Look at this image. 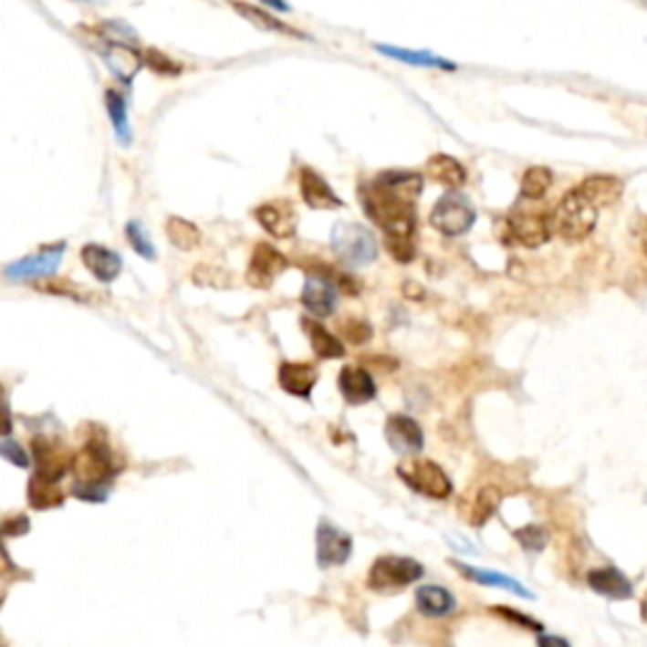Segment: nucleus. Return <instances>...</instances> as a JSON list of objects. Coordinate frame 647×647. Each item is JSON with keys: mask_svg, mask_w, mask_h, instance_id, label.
I'll use <instances>...</instances> for the list:
<instances>
[{"mask_svg": "<svg viewBox=\"0 0 647 647\" xmlns=\"http://www.w3.org/2000/svg\"><path fill=\"white\" fill-rule=\"evenodd\" d=\"M423 180L415 172H384L362 187L364 213L384 231V238H415V198Z\"/></svg>", "mask_w": 647, "mask_h": 647, "instance_id": "obj_1", "label": "nucleus"}, {"mask_svg": "<svg viewBox=\"0 0 647 647\" xmlns=\"http://www.w3.org/2000/svg\"><path fill=\"white\" fill-rule=\"evenodd\" d=\"M594 225H597V205L581 193L579 187L567 193L551 213V231L567 243H579L590 238Z\"/></svg>", "mask_w": 647, "mask_h": 647, "instance_id": "obj_2", "label": "nucleus"}, {"mask_svg": "<svg viewBox=\"0 0 647 647\" xmlns=\"http://www.w3.org/2000/svg\"><path fill=\"white\" fill-rule=\"evenodd\" d=\"M331 248L347 266H370L377 258V238L360 223H337L331 231Z\"/></svg>", "mask_w": 647, "mask_h": 647, "instance_id": "obj_3", "label": "nucleus"}, {"mask_svg": "<svg viewBox=\"0 0 647 647\" xmlns=\"http://www.w3.org/2000/svg\"><path fill=\"white\" fill-rule=\"evenodd\" d=\"M423 577V564L410 557H380L374 561L367 584L374 592H392L402 590Z\"/></svg>", "mask_w": 647, "mask_h": 647, "instance_id": "obj_4", "label": "nucleus"}, {"mask_svg": "<svg viewBox=\"0 0 647 647\" xmlns=\"http://www.w3.org/2000/svg\"><path fill=\"white\" fill-rule=\"evenodd\" d=\"M475 223V210L468 200L458 193H448L435 203V208L430 213V225L440 231L443 235H463L468 233Z\"/></svg>", "mask_w": 647, "mask_h": 647, "instance_id": "obj_5", "label": "nucleus"}, {"mask_svg": "<svg viewBox=\"0 0 647 647\" xmlns=\"http://www.w3.org/2000/svg\"><path fill=\"white\" fill-rule=\"evenodd\" d=\"M397 475H400L410 488H415L417 494L428 496V498L443 501V498H448V496L453 494V483H450L448 473L433 461L405 463V465L397 468Z\"/></svg>", "mask_w": 647, "mask_h": 647, "instance_id": "obj_6", "label": "nucleus"}, {"mask_svg": "<svg viewBox=\"0 0 647 647\" xmlns=\"http://www.w3.org/2000/svg\"><path fill=\"white\" fill-rule=\"evenodd\" d=\"M71 471H74L77 483H81V485H107L111 481V475L117 473V468H114V458H111L110 448L91 440L78 450V455L71 463Z\"/></svg>", "mask_w": 647, "mask_h": 647, "instance_id": "obj_7", "label": "nucleus"}, {"mask_svg": "<svg viewBox=\"0 0 647 647\" xmlns=\"http://www.w3.org/2000/svg\"><path fill=\"white\" fill-rule=\"evenodd\" d=\"M551 215L541 213H516L506 220V241L524 245V248H538L551 238Z\"/></svg>", "mask_w": 647, "mask_h": 647, "instance_id": "obj_8", "label": "nucleus"}, {"mask_svg": "<svg viewBox=\"0 0 647 647\" xmlns=\"http://www.w3.org/2000/svg\"><path fill=\"white\" fill-rule=\"evenodd\" d=\"M351 537L329 521H321L317 528V561L321 569L341 567L351 557Z\"/></svg>", "mask_w": 647, "mask_h": 647, "instance_id": "obj_9", "label": "nucleus"}, {"mask_svg": "<svg viewBox=\"0 0 647 647\" xmlns=\"http://www.w3.org/2000/svg\"><path fill=\"white\" fill-rule=\"evenodd\" d=\"M286 268H288V258H286L284 253H278L268 243H258L251 256L245 278L256 288H271L276 278L284 274Z\"/></svg>", "mask_w": 647, "mask_h": 647, "instance_id": "obj_10", "label": "nucleus"}, {"mask_svg": "<svg viewBox=\"0 0 647 647\" xmlns=\"http://www.w3.org/2000/svg\"><path fill=\"white\" fill-rule=\"evenodd\" d=\"M64 248H67L64 243H56V245H48V248L34 253V256H26L21 261L8 266L5 276L16 278V281H31V278L51 276L64 258Z\"/></svg>", "mask_w": 647, "mask_h": 647, "instance_id": "obj_11", "label": "nucleus"}, {"mask_svg": "<svg viewBox=\"0 0 647 647\" xmlns=\"http://www.w3.org/2000/svg\"><path fill=\"white\" fill-rule=\"evenodd\" d=\"M31 453H34L36 473H44L48 478H56V481H58L61 475H67V473L71 471L74 458H71V453H68L61 443H54V440L38 435V438L34 440V445H31Z\"/></svg>", "mask_w": 647, "mask_h": 647, "instance_id": "obj_12", "label": "nucleus"}, {"mask_svg": "<svg viewBox=\"0 0 647 647\" xmlns=\"http://www.w3.org/2000/svg\"><path fill=\"white\" fill-rule=\"evenodd\" d=\"M256 220L274 238H291L297 233V213L286 200H271L256 208Z\"/></svg>", "mask_w": 647, "mask_h": 647, "instance_id": "obj_13", "label": "nucleus"}, {"mask_svg": "<svg viewBox=\"0 0 647 647\" xmlns=\"http://www.w3.org/2000/svg\"><path fill=\"white\" fill-rule=\"evenodd\" d=\"M301 304L314 314V317H331L337 308V286L331 284V278L321 274L308 276L304 291H301Z\"/></svg>", "mask_w": 647, "mask_h": 647, "instance_id": "obj_14", "label": "nucleus"}, {"mask_svg": "<svg viewBox=\"0 0 647 647\" xmlns=\"http://www.w3.org/2000/svg\"><path fill=\"white\" fill-rule=\"evenodd\" d=\"M384 438H387V443L392 445L395 453H402V455H410V453L423 450V443H425L420 425H417L412 417L407 415L390 417L387 425H384Z\"/></svg>", "mask_w": 647, "mask_h": 647, "instance_id": "obj_15", "label": "nucleus"}, {"mask_svg": "<svg viewBox=\"0 0 647 647\" xmlns=\"http://www.w3.org/2000/svg\"><path fill=\"white\" fill-rule=\"evenodd\" d=\"M298 187H301V198L308 208L317 210H331L341 208V198L329 187V183L324 177L314 172L311 167H304L298 172Z\"/></svg>", "mask_w": 647, "mask_h": 647, "instance_id": "obj_16", "label": "nucleus"}, {"mask_svg": "<svg viewBox=\"0 0 647 647\" xmlns=\"http://www.w3.org/2000/svg\"><path fill=\"white\" fill-rule=\"evenodd\" d=\"M81 261L87 266V271L99 284H111L121 271V256L120 253L110 251L104 245H97V243H89L81 248Z\"/></svg>", "mask_w": 647, "mask_h": 647, "instance_id": "obj_17", "label": "nucleus"}, {"mask_svg": "<svg viewBox=\"0 0 647 647\" xmlns=\"http://www.w3.org/2000/svg\"><path fill=\"white\" fill-rule=\"evenodd\" d=\"M339 392L350 405H364L377 395L372 374L362 367H344L339 372Z\"/></svg>", "mask_w": 647, "mask_h": 647, "instance_id": "obj_18", "label": "nucleus"}, {"mask_svg": "<svg viewBox=\"0 0 647 647\" xmlns=\"http://www.w3.org/2000/svg\"><path fill=\"white\" fill-rule=\"evenodd\" d=\"M453 567L461 571L465 579L475 581V584H485V587H498L506 592L516 594V597H524V600H534V594L528 592L521 581H516L508 574H498V571L481 569V567H471V564H463V561H453Z\"/></svg>", "mask_w": 647, "mask_h": 647, "instance_id": "obj_19", "label": "nucleus"}, {"mask_svg": "<svg viewBox=\"0 0 647 647\" xmlns=\"http://www.w3.org/2000/svg\"><path fill=\"white\" fill-rule=\"evenodd\" d=\"M318 374L314 364L307 362H284L278 367V384L284 387L288 395L308 397L314 384H317Z\"/></svg>", "mask_w": 647, "mask_h": 647, "instance_id": "obj_20", "label": "nucleus"}, {"mask_svg": "<svg viewBox=\"0 0 647 647\" xmlns=\"http://www.w3.org/2000/svg\"><path fill=\"white\" fill-rule=\"evenodd\" d=\"M233 8L241 13L245 21H251L258 31H266V34H284V36H297V38H307V34L297 31L294 26H288L281 18H276L274 13L266 11L261 5H253V3H245V0H231Z\"/></svg>", "mask_w": 647, "mask_h": 647, "instance_id": "obj_21", "label": "nucleus"}, {"mask_svg": "<svg viewBox=\"0 0 647 647\" xmlns=\"http://www.w3.org/2000/svg\"><path fill=\"white\" fill-rule=\"evenodd\" d=\"M587 581L594 592L610 597V600H630L632 597V581L627 579L622 571H617L614 567H602V569H592L587 574Z\"/></svg>", "mask_w": 647, "mask_h": 647, "instance_id": "obj_22", "label": "nucleus"}, {"mask_svg": "<svg viewBox=\"0 0 647 647\" xmlns=\"http://www.w3.org/2000/svg\"><path fill=\"white\" fill-rule=\"evenodd\" d=\"M28 504L34 506L36 511L58 508L64 504V491L56 478H48L44 473H34L28 481Z\"/></svg>", "mask_w": 647, "mask_h": 647, "instance_id": "obj_23", "label": "nucleus"}, {"mask_svg": "<svg viewBox=\"0 0 647 647\" xmlns=\"http://www.w3.org/2000/svg\"><path fill=\"white\" fill-rule=\"evenodd\" d=\"M380 54L390 56L395 61H402V64H410V67H423V68H443V71H455V64L448 61V58H440V56L430 54V51H410V48H397V46H387V44H377L374 46Z\"/></svg>", "mask_w": 647, "mask_h": 647, "instance_id": "obj_24", "label": "nucleus"}, {"mask_svg": "<svg viewBox=\"0 0 647 647\" xmlns=\"http://www.w3.org/2000/svg\"><path fill=\"white\" fill-rule=\"evenodd\" d=\"M417 610L428 617H445L455 610V597L438 584H425L415 592Z\"/></svg>", "mask_w": 647, "mask_h": 647, "instance_id": "obj_25", "label": "nucleus"}, {"mask_svg": "<svg viewBox=\"0 0 647 647\" xmlns=\"http://www.w3.org/2000/svg\"><path fill=\"white\" fill-rule=\"evenodd\" d=\"M425 175L433 183L445 187H461L465 183V177H468L465 175V167L455 157H450V154H433L428 160V167H425Z\"/></svg>", "mask_w": 647, "mask_h": 647, "instance_id": "obj_26", "label": "nucleus"}, {"mask_svg": "<svg viewBox=\"0 0 647 647\" xmlns=\"http://www.w3.org/2000/svg\"><path fill=\"white\" fill-rule=\"evenodd\" d=\"M579 190L600 208V205H612V203L620 200V195H622V183L612 175H594L587 177L579 185Z\"/></svg>", "mask_w": 647, "mask_h": 647, "instance_id": "obj_27", "label": "nucleus"}, {"mask_svg": "<svg viewBox=\"0 0 647 647\" xmlns=\"http://www.w3.org/2000/svg\"><path fill=\"white\" fill-rule=\"evenodd\" d=\"M304 329H307L308 339H311V350L318 360H339L344 357V344H341L329 329H324L321 324L304 318Z\"/></svg>", "mask_w": 647, "mask_h": 647, "instance_id": "obj_28", "label": "nucleus"}, {"mask_svg": "<svg viewBox=\"0 0 647 647\" xmlns=\"http://www.w3.org/2000/svg\"><path fill=\"white\" fill-rule=\"evenodd\" d=\"M107 64H110V68L114 71V77L121 78V81H132L134 74L140 71V67H142V56L134 54L132 48H127V46H120V44H111L110 46V54H107Z\"/></svg>", "mask_w": 647, "mask_h": 647, "instance_id": "obj_29", "label": "nucleus"}, {"mask_svg": "<svg viewBox=\"0 0 647 647\" xmlns=\"http://www.w3.org/2000/svg\"><path fill=\"white\" fill-rule=\"evenodd\" d=\"M165 233L170 243H172L175 248H180V251H193V248H198L200 241H203V233H200L198 225L185 218H167Z\"/></svg>", "mask_w": 647, "mask_h": 647, "instance_id": "obj_30", "label": "nucleus"}, {"mask_svg": "<svg viewBox=\"0 0 647 647\" xmlns=\"http://www.w3.org/2000/svg\"><path fill=\"white\" fill-rule=\"evenodd\" d=\"M501 504V491L494 485H485L478 491L475 501L471 506V524L473 527H483L491 516L496 514V508Z\"/></svg>", "mask_w": 647, "mask_h": 647, "instance_id": "obj_31", "label": "nucleus"}, {"mask_svg": "<svg viewBox=\"0 0 647 647\" xmlns=\"http://www.w3.org/2000/svg\"><path fill=\"white\" fill-rule=\"evenodd\" d=\"M104 99H107V111H110V120L117 134H120L121 144H130L132 137H130V127H127V101L117 89H110Z\"/></svg>", "mask_w": 647, "mask_h": 647, "instance_id": "obj_32", "label": "nucleus"}, {"mask_svg": "<svg viewBox=\"0 0 647 647\" xmlns=\"http://www.w3.org/2000/svg\"><path fill=\"white\" fill-rule=\"evenodd\" d=\"M548 187H551V172L547 167H531L521 177V195L527 200L544 198Z\"/></svg>", "mask_w": 647, "mask_h": 647, "instance_id": "obj_33", "label": "nucleus"}, {"mask_svg": "<svg viewBox=\"0 0 647 647\" xmlns=\"http://www.w3.org/2000/svg\"><path fill=\"white\" fill-rule=\"evenodd\" d=\"M142 61L152 68L154 74H162V77H177L183 71V67L177 61H172L165 51H160V48H147L142 54Z\"/></svg>", "mask_w": 647, "mask_h": 647, "instance_id": "obj_34", "label": "nucleus"}, {"mask_svg": "<svg viewBox=\"0 0 647 647\" xmlns=\"http://www.w3.org/2000/svg\"><path fill=\"white\" fill-rule=\"evenodd\" d=\"M127 238H130L132 248L140 253L142 258H147V261H154V258H157V251H154V245L150 243V238H147L142 225H140V220H130V223H127Z\"/></svg>", "mask_w": 647, "mask_h": 647, "instance_id": "obj_35", "label": "nucleus"}, {"mask_svg": "<svg viewBox=\"0 0 647 647\" xmlns=\"http://www.w3.org/2000/svg\"><path fill=\"white\" fill-rule=\"evenodd\" d=\"M341 337L350 341V344H364V341L372 339V329L367 321H360V318H344L341 321Z\"/></svg>", "mask_w": 647, "mask_h": 647, "instance_id": "obj_36", "label": "nucleus"}, {"mask_svg": "<svg viewBox=\"0 0 647 647\" xmlns=\"http://www.w3.org/2000/svg\"><path fill=\"white\" fill-rule=\"evenodd\" d=\"M514 537L518 538V541H521V547L528 548V551H541V548H544V544H547V534H544V528L541 527L518 528Z\"/></svg>", "mask_w": 647, "mask_h": 647, "instance_id": "obj_37", "label": "nucleus"}, {"mask_svg": "<svg viewBox=\"0 0 647 647\" xmlns=\"http://www.w3.org/2000/svg\"><path fill=\"white\" fill-rule=\"evenodd\" d=\"M193 276H195V281H198L200 286H228V281H231L225 271L210 268V266H200Z\"/></svg>", "mask_w": 647, "mask_h": 647, "instance_id": "obj_38", "label": "nucleus"}, {"mask_svg": "<svg viewBox=\"0 0 647 647\" xmlns=\"http://www.w3.org/2000/svg\"><path fill=\"white\" fill-rule=\"evenodd\" d=\"M0 455L5 458V461H11L13 465H18V468H28V453L18 445V443H13V440H5V443H0Z\"/></svg>", "mask_w": 647, "mask_h": 647, "instance_id": "obj_39", "label": "nucleus"}, {"mask_svg": "<svg viewBox=\"0 0 647 647\" xmlns=\"http://www.w3.org/2000/svg\"><path fill=\"white\" fill-rule=\"evenodd\" d=\"M494 612L501 614V617H506V620H514V622L528 627V630H537V632H541V630H544V627H541V622H537V620H531V617H524V614L514 612V610H504V607H496Z\"/></svg>", "mask_w": 647, "mask_h": 647, "instance_id": "obj_40", "label": "nucleus"}, {"mask_svg": "<svg viewBox=\"0 0 647 647\" xmlns=\"http://www.w3.org/2000/svg\"><path fill=\"white\" fill-rule=\"evenodd\" d=\"M28 528H31L28 518H26V516H16V518H8V521H5L3 534H8V537H23Z\"/></svg>", "mask_w": 647, "mask_h": 647, "instance_id": "obj_41", "label": "nucleus"}, {"mask_svg": "<svg viewBox=\"0 0 647 647\" xmlns=\"http://www.w3.org/2000/svg\"><path fill=\"white\" fill-rule=\"evenodd\" d=\"M11 428H13L11 407L5 405V397H3V392H0V435L11 433Z\"/></svg>", "mask_w": 647, "mask_h": 647, "instance_id": "obj_42", "label": "nucleus"}, {"mask_svg": "<svg viewBox=\"0 0 647 647\" xmlns=\"http://www.w3.org/2000/svg\"><path fill=\"white\" fill-rule=\"evenodd\" d=\"M538 642H541V645H561V647L569 645V642H567V640H561V637H544V635L538 637Z\"/></svg>", "mask_w": 647, "mask_h": 647, "instance_id": "obj_43", "label": "nucleus"}, {"mask_svg": "<svg viewBox=\"0 0 647 647\" xmlns=\"http://www.w3.org/2000/svg\"><path fill=\"white\" fill-rule=\"evenodd\" d=\"M266 5H271V8H276V11L281 13H288V3L286 0H264Z\"/></svg>", "mask_w": 647, "mask_h": 647, "instance_id": "obj_44", "label": "nucleus"}, {"mask_svg": "<svg viewBox=\"0 0 647 647\" xmlns=\"http://www.w3.org/2000/svg\"><path fill=\"white\" fill-rule=\"evenodd\" d=\"M642 614H645V620H647V597H645V602H642Z\"/></svg>", "mask_w": 647, "mask_h": 647, "instance_id": "obj_45", "label": "nucleus"}, {"mask_svg": "<svg viewBox=\"0 0 647 647\" xmlns=\"http://www.w3.org/2000/svg\"><path fill=\"white\" fill-rule=\"evenodd\" d=\"M0 554H3V548H0Z\"/></svg>", "mask_w": 647, "mask_h": 647, "instance_id": "obj_46", "label": "nucleus"}]
</instances>
